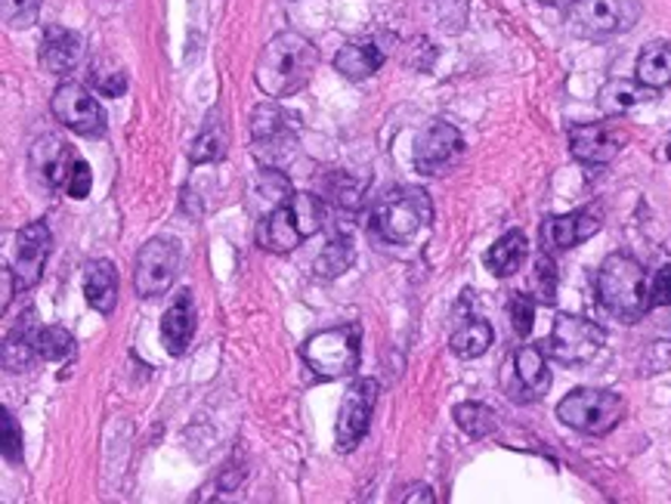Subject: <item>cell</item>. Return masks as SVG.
Wrapping results in <instances>:
<instances>
[{
  "label": "cell",
  "mask_w": 671,
  "mask_h": 504,
  "mask_svg": "<svg viewBox=\"0 0 671 504\" xmlns=\"http://www.w3.org/2000/svg\"><path fill=\"white\" fill-rule=\"evenodd\" d=\"M650 303L653 307H671V263H666L656 273L653 285H650Z\"/></svg>",
  "instance_id": "74e56055"
},
{
  "label": "cell",
  "mask_w": 671,
  "mask_h": 504,
  "mask_svg": "<svg viewBox=\"0 0 671 504\" xmlns=\"http://www.w3.org/2000/svg\"><path fill=\"white\" fill-rule=\"evenodd\" d=\"M669 329H671V322H669Z\"/></svg>",
  "instance_id": "ee69618b"
},
{
  "label": "cell",
  "mask_w": 671,
  "mask_h": 504,
  "mask_svg": "<svg viewBox=\"0 0 671 504\" xmlns=\"http://www.w3.org/2000/svg\"><path fill=\"white\" fill-rule=\"evenodd\" d=\"M35 350L41 359L66 363V359L75 356V337L66 329H59V325H47V329L35 331Z\"/></svg>",
  "instance_id": "4dcf8cb0"
},
{
  "label": "cell",
  "mask_w": 671,
  "mask_h": 504,
  "mask_svg": "<svg viewBox=\"0 0 671 504\" xmlns=\"http://www.w3.org/2000/svg\"><path fill=\"white\" fill-rule=\"evenodd\" d=\"M542 3H557V0H542Z\"/></svg>",
  "instance_id": "7bdbcfd3"
},
{
  "label": "cell",
  "mask_w": 671,
  "mask_h": 504,
  "mask_svg": "<svg viewBox=\"0 0 671 504\" xmlns=\"http://www.w3.org/2000/svg\"><path fill=\"white\" fill-rule=\"evenodd\" d=\"M53 236L50 227L44 220H35L29 227H22L16 232V248H13V276H16L19 291H29L35 288L41 276H44V263L50 257Z\"/></svg>",
  "instance_id": "5bb4252c"
},
{
  "label": "cell",
  "mask_w": 671,
  "mask_h": 504,
  "mask_svg": "<svg viewBox=\"0 0 671 504\" xmlns=\"http://www.w3.org/2000/svg\"><path fill=\"white\" fill-rule=\"evenodd\" d=\"M226 124L220 122L217 112L207 115L205 127L198 130V137L190 142V161L192 164H207V161H220L226 156Z\"/></svg>",
  "instance_id": "4316f807"
},
{
  "label": "cell",
  "mask_w": 671,
  "mask_h": 504,
  "mask_svg": "<svg viewBox=\"0 0 671 504\" xmlns=\"http://www.w3.org/2000/svg\"><path fill=\"white\" fill-rule=\"evenodd\" d=\"M666 152H669V158H671V137H669V146H666Z\"/></svg>",
  "instance_id": "b9f144b4"
},
{
  "label": "cell",
  "mask_w": 671,
  "mask_h": 504,
  "mask_svg": "<svg viewBox=\"0 0 671 504\" xmlns=\"http://www.w3.org/2000/svg\"><path fill=\"white\" fill-rule=\"evenodd\" d=\"M78 62H81V37L69 32V28L50 25L44 32L41 66L50 71V75H69Z\"/></svg>",
  "instance_id": "ffe728a7"
},
{
  "label": "cell",
  "mask_w": 671,
  "mask_h": 504,
  "mask_svg": "<svg viewBox=\"0 0 671 504\" xmlns=\"http://www.w3.org/2000/svg\"><path fill=\"white\" fill-rule=\"evenodd\" d=\"M326 208L310 192H292L270 210L258 227L260 248L273 254H288L297 244H304L310 236L322 229Z\"/></svg>",
  "instance_id": "3957f363"
},
{
  "label": "cell",
  "mask_w": 671,
  "mask_h": 504,
  "mask_svg": "<svg viewBox=\"0 0 671 504\" xmlns=\"http://www.w3.org/2000/svg\"><path fill=\"white\" fill-rule=\"evenodd\" d=\"M350 263H353V242H350V236H331L326 248H322V254L312 263V270H316V276L331 278L346 273Z\"/></svg>",
  "instance_id": "f1b7e54d"
},
{
  "label": "cell",
  "mask_w": 671,
  "mask_h": 504,
  "mask_svg": "<svg viewBox=\"0 0 671 504\" xmlns=\"http://www.w3.org/2000/svg\"><path fill=\"white\" fill-rule=\"evenodd\" d=\"M84 295L87 303H90L96 313H112V310H115V300H118V273H115L112 263L109 261L87 263Z\"/></svg>",
  "instance_id": "7402d4cb"
},
{
  "label": "cell",
  "mask_w": 671,
  "mask_h": 504,
  "mask_svg": "<svg viewBox=\"0 0 671 504\" xmlns=\"http://www.w3.org/2000/svg\"><path fill=\"white\" fill-rule=\"evenodd\" d=\"M433 205L424 190H390L380 195L372 210V227L384 242L406 244L418 239V232L431 227Z\"/></svg>",
  "instance_id": "277c9868"
},
{
  "label": "cell",
  "mask_w": 671,
  "mask_h": 504,
  "mask_svg": "<svg viewBox=\"0 0 671 504\" xmlns=\"http://www.w3.org/2000/svg\"><path fill=\"white\" fill-rule=\"evenodd\" d=\"M0 10L10 28H32L41 16V0H0Z\"/></svg>",
  "instance_id": "836d02e7"
},
{
  "label": "cell",
  "mask_w": 671,
  "mask_h": 504,
  "mask_svg": "<svg viewBox=\"0 0 671 504\" xmlns=\"http://www.w3.org/2000/svg\"><path fill=\"white\" fill-rule=\"evenodd\" d=\"M622 146L625 137L610 122L569 127V152L585 164H610L622 152Z\"/></svg>",
  "instance_id": "9a60e30c"
},
{
  "label": "cell",
  "mask_w": 671,
  "mask_h": 504,
  "mask_svg": "<svg viewBox=\"0 0 671 504\" xmlns=\"http://www.w3.org/2000/svg\"><path fill=\"white\" fill-rule=\"evenodd\" d=\"M316 62H319V53L307 37L297 32H282L260 53L254 81L263 90V96L285 100L310 84Z\"/></svg>",
  "instance_id": "6da1fadb"
},
{
  "label": "cell",
  "mask_w": 671,
  "mask_h": 504,
  "mask_svg": "<svg viewBox=\"0 0 671 504\" xmlns=\"http://www.w3.org/2000/svg\"><path fill=\"white\" fill-rule=\"evenodd\" d=\"M192 337H195V303H192V291L186 288L177 295L161 319V341L171 356H183L190 350Z\"/></svg>",
  "instance_id": "d6986e66"
},
{
  "label": "cell",
  "mask_w": 671,
  "mask_h": 504,
  "mask_svg": "<svg viewBox=\"0 0 671 504\" xmlns=\"http://www.w3.org/2000/svg\"><path fill=\"white\" fill-rule=\"evenodd\" d=\"M650 96V90L644 88L640 81H625V78H613L606 81L598 93V105H601L603 115L616 118V115H625L632 112L635 105H640Z\"/></svg>",
  "instance_id": "484cf974"
},
{
  "label": "cell",
  "mask_w": 671,
  "mask_h": 504,
  "mask_svg": "<svg viewBox=\"0 0 671 504\" xmlns=\"http://www.w3.org/2000/svg\"><path fill=\"white\" fill-rule=\"evenodd\" d=\"M384 59H387V53L375 41H353V44H346V47L338 50L334 69L341 71L344 78H350V81H365V78H372L384 66Z\"/></svg>",
  "instance_id": "44dd1931"
},
{
  "label": "cell",
  "mask_w": 671,
  "mask_h": 504,
  "mask_svg": "<svg viewBox=\"0 0 671 504\" xmlns=\"http://www.w3.org/2000/svg\"><path fill=\"white\" fill-rule=\"evenodd\" d=\"M90 186H93V176H90V168H87L84 161H78L75 164V174H71L69 180V195L71 198H87L90 195Z\"/></svg>",
  "instance_id": "f35d334b"
},
{
  "label": "cell",
  "mask_w": 671,
  "mask_h": 504,
  "mask_svg": "<svg viewBox=\"0 0 671 504\" xmlns=\"http://www.w3.org/2000/svg\"><path fill=\"white\" fill-rule=\"evenodd\" d=\"M455 424H458L467 436L482 439V436L496 434L499 417H496V412H492L489 405H482V402H462V405L455 409Z\"/></svg>",
  "instance_id": "f546056e"
},
{
  "label": "cell",
  "mask_w": 671,
  "mask_h": 504,
  "mask_svg": "<svg viewBox=\"0 0 671 504\" xmlns=\"http://www.w3.org/2000/svg\"><path fill=\"white\" fill-rule=\"evenodd\" d=\"M514 375L516 387H520V393H516L514 400H542V397L548 393V387H551V371H548V363H545V347L526 344V347L516 350Z\"/></svg>",
  "instance_id": "ac0fdd59"
},
{
  "label": "cell",
  "mask_w": 671,
  "mask_h": 504,
  "mask_svg": "<svg viewBox=\"0 0 671 504\" xmlns=\"http://www.w3.org/2000/svg\"><path fill=\"white\" fill-rule=\"evenodd\" d=\"M465 158V137L458 127L446 122H433L421 130L414 142V171L424 176L448 174Z\"/></svg>",
  "instance_id": "8fae6325"
},
{
  "label": "cell",
  "mask_w": 671,
  "mask_h": 504,
  "mask_svg": "<svg viewBox=\"0 0 671 504\" xmlns=\"http://www.w3.org/2000/svg\"><path fill=\"white\" fill-rule=\"evenodd\" d=\"M35 331L37 325L32 322V313H25L16 331H10L3 337V368L7 371H25V368L32 366V359L37 356Z\"/></svg>",
  "instance_id": "d4e9b609"
},
{
  "label": "cell",
  "mask_w": 671,
  "mask_h": 504,
  "mask_svg": "<svg viewBox=\"0 0 671 504\" xmlns=\"http://www.w3.org/2000/svg\"><path fill=\"white\" fill-rule=\"evenodd\" d=\"M533 285H535V300L551 307L554 300H557V263H554L551 251H542V254L535 257Z\"/></svg>",
  "instance_id": "d6a6232c"
},
{
  "label": "cell",
  "mask_w": 671,
  "mask_h": 504,
  "mask_svg": "<svg viewBox=\"0 0 671 504\" xmlns=\"http://www.w3.org/2000/svg\"><path fill=\"white\" fill-rule=\"evenodd\" d=\"M326 186L328 195H331V202H334L338 208L344 210L362 208V198H365V180H356V176H350L346 171H338V174L328 176Z\"/></svg>",
  "instance_id": "1f68e13d"
},
{
  "label": "cell",
  "mask_w": 671,
  "mask_h": 504,
  "mask_svg": "<svg viewBox=\"0 0 671 504\" xmlns=\"http://www.w3.org/2000/svg\"><path fill=\"white\" fill-rule=\"evenodd\" d=\"M380 383L375 378H360L350 383L341 402V415H338V449L341 453H353L356 443L368 434V424L378 405Z\"/></svg>",
  "instance_id": "4fadbf2b"
},
{
  "label": "cell",
  "mask_w": 671,
  "mask_h": 504,
  "mask_svg": "<svg viewBox=\"0 0 671 504\" xmlns=\"http://www.w3.org/2000/svg\"><path fill=\"white\" fill-rule=\"evenodd\" d=\"M644 375H656V371H669L671 368V341H653L650 350L644 353V363H640Z\"/></svg>",
  "instance_id": "8d00e7d4"
},
{
  "label": "cell",
  "mask_w": 671,
  "mask_h": 504,
  "mask_svg": "<svg viewBox=\"0 0 671 504\" xmlns=\"http://www.w3.org/2000/svg\"><path fill=\"white\" fill-rule=\"evenodd\" d=\"M492 347V325L486 319H467L462 329L452 334V353L462 359H477Z\"/></svg>",
  "instance_id": "83f0119b"
},
{
  "label": "cell",
  "mask_w": 671,
  "mask_h": 504,
  "mask_svg": "<svg viewBox=\"0 0 671 504\" xmlns=\"http://www.w3.org/2000/svg\"><path fill=\"white\" fill-rule=\"evenodd\" d=\"M0 431H3V458L10 465H19L22 461V434H19L16 417L10 409L0 412Z\"/></svg>",
  "instance_id": "d590c367"
},
{
  "label": "cell",
  "mask_w": 671,
  "mask_h": 504,
  "mask_svg": "<svg viewBox=\"0 0 671 504\" xmlns=\"http://www.w3.org/2000/svg\"><path fill=\"white\" fill-rule=\"evenodd\" d=\"M254 152L266 164H285L297 149V124L276 103H260L251 115Z\"/></svg>",
  "instance_id": "9c48e42d"
},
{
  "label": "cell",
  "mask_w": 671,
  "mask_h": 504,
  "mask_svg": "<svg viewBox=\"0 0 671 504\" xmlns=\"http://www.w3.org/2000/svg\"><path fill=\"white\" fill-rule=\"evenodd\" d=\"M508 310H511V325H514L516 334H520V337H530L535 325V297L514 295L511 297V303H508Z\"/></svg>",
  "instance_id": "e575fe53"
},
{
  "label": "cell",
  "mask_w": 671,
  "mask_h": 504,
  "mask_svg": "<svg viewBox=\"0 0 671 504\" xmlns=\"http://www.w3.org/2000/svg\"><path fill=\"white\" fill-rule=\"evenodd\" d=\"M180 244L173 239H152L139 248L137 270H134V288L139 297L164 295L180 273Z\"/></svg>",
  "instance_id": "30bf717a"
},
{
  "label": "cell",
  "mask_w": 671,
  "mask_h": 504,
  "mask_svg": "<svg viewBox=\"0 0 671 504\" xmlns=\"http://www.w3.org/2000/svg\"><path fill=\"white\" fill-rule=\"evenodd\" d=\"M606 344V331L582 319V316L560 313L554 319L551 337L545 341V353H551L560 366H588Z\"/></svg>",
  "instance_id": "52a82bcc"
},
{
  "label": "cell",
  "mask_w": 671,
  "mask_h": 504,
  "mask_svg": "<svg viewBox=\"0 0 671 504\" xmlns=\"http://www.w3.org/2000/svg\"><path fill=\"white\" fill-rule=\"evenodd\" d=\"M96 90H100L103 96H121V93L127 90V78H124V71H109V75H100V78H96Z\"/></svg>",
  "instance_id": "ab89813d"
},
{
  "label": "cell",
  "mask_w": 671,
  "mask_h": 504,
  "mask_svg": "<svg viewBox=\"0 0 671 504\" xmlns=\"http://www.w3.org/2000/svg\"><path fill=\"white\" fill-rule=\"evenodd\" d=\"M32 171H35L44 186L50 190H59V186H69L71 174H75V164H78V156L71 152L69 142H62L59 137H47L35 139L32 146Z\"/></svg>",
  "instance_id": "2e32d148"
},
{
  "label": "cell",
  "mask_w": 671,
  "mask_h": 504,
  "mask_svg": "<svg viewBox=\"0 0 671 504\" xmlns=\"http://www.w3.org/2000/svg\"><path fill=\"white\" fill-rule=\"evenodd\" d=\"M598 300L610 316L632 325L644 319L650 303V282L644 266L628 254H610L598 270Z\"/></svg>",
  "instance_id": "7a4b0ae2"
},
{
  "label": "cell",
  "mask_w": 671,
  "mask_h": 504,
  "mask_svg": "<svg viewBox=\"0 0 671 504\" xmlns=\"http://www.w3.org/2000/svg\"><path fill=\"white\" fill-rule=\"evenodd\" d=\"M637 81L647 90L671 88V44L653 41L637 56Z\"/></svg>",
  "instance_id": "603a6c76"
},
{
  "label": "cell",
  "mask_w": 671,
  "mask_h": 504,
  "mask_svg": "<svg viewBox=\"0 0 671 504\" xmlns=\"http://www.w3.org/2000/svg\"><path fill=\"white\" fill-rule=\"evenodd\" d=\"M567 22L579 37L601 41L628 32L637 22V7L632 0H572Z\"/></svg>",
  "instance_id": "ba28073f"
},
{
  "label": "cell",
  "mask_w": 671,
  "mask_h": 504,
  "mask_svg": "<svg viewBox=\"0 0 671 504\" xmlns=\"http://www.w3.org/2000/svg\"><path fill=\"white\" fill-rule=\"evenodd\" d=\"M526 254H530L526 236H523L520 229H511V232H504L499 242L489 248V254H486V266L492 270V276L508 278V276H514L516 270L523 266Z\"/></svg>",
  "instance_id": "cb8c5ba5"
},
{
  "label": "cell",
  "mask_w": 671,
  "mask_h": 504,
  "mask_svg": "<svg viewBox=\"0 0 671 504\" xmlns=\"http://www.w3.org/2000/svg\"><path fill=\"white\" fill-rule=\"evenodd\" d=\"M402 502H436V495H433L428 486H414L409 489V495H406Z\"/></svg>",
  "instance_id": "60d3db41"
},
{
  "label": "cell",
  "mask_w": 671,
  "mask_h": 504,
  "mask_svg": "<svg viewBox=\"0 0 671 504\" xmlns=\"http://www.w3.org/2000/svg\"><path fill=\"white\" fill-rule=\"evenodd\" d=\"M625 415V402L613 390H572L557 405V417L579 434L606 436Z\"/></svg>",
  "instance_id": "8992f818"
},
{
  "label": "cell",
  "mask_w": 671,
  "mask_h": 504,
  "mask_svg": "<svg viewBox=\"0 0 671 504\" xmlns=\"http://www.w3.org/2000/svg\"><path fill=\"white\" fill-rule=\"evenodd\" d=\"M594 232H601V214L598 210H572V214H560V217H548L538 236H542L545 251H569V248L591 239Z\"/></svg>",
  "instance_id": "e0dca14e"
},
{
  "label": "cell",
  "mask_w": 671,
  "mask_h": 504,
  "mask_svg": "<svg viewBox=\"0 0 671 504\" xmlns=\"http://www.w3.org/2000/svg\"><path fill=\"white\" fill-rule=\"evenodd\" d=\"M50 108L59 122L75 134H81V137H103L105 134L103 105L84 84H75V81L59 84L56 93H53Z\"/></svg>",
  "instance_id": "7c38bea8"
},
{
  "label": "cell",
  "mask_w": 671,
  "mask_h": 504,
  "mask_svg": "<svg viewBox=\"0 0 671 504\" xmlns=\"http://www.w3.org/2000/svg\"><path fill=\"white\" fill-rule=\"evenodd\" d=\"M304 359L319 378H344L360 368L362 359V329L356 322L338 329L316 331L304 344Z\"/></svg>",
  "instance_id": "5b68a950"
}]
</instances>
